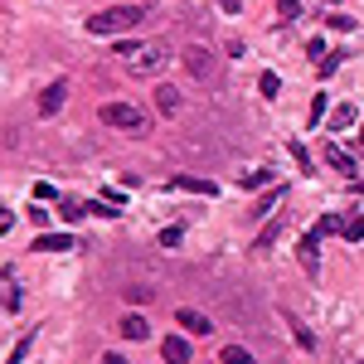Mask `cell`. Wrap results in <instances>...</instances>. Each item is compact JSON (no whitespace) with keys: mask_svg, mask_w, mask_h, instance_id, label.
I'll return each mask as SVG.
<instances>
[{"mask_svg":"<svg viewBox=\"0 0 364 364\" xmlns=\"http://www.w3.org/2000/svg\"><path fill=\"white\" fill-rule=\"evenodd\" d=\"M359 122V107H350V102H340V107L330 112V131H345V127H354Z\"/></svg>","mask_w":364,"mask_h":364,"instance_id":"cell-16","label":"cell"},{"mask_svg":"<svg viewBox=\"0 0 364 364\" xmlns=\"http://www.w3.org/2000/svg\"><path fill=\"white\" fill-rule=\"evenodd\" d=\"M175 326L185 335H214V316H204V311H194V306H180L175 311Z\"/></svg>","mask_w":364,"mask_h":364,"instance_id":"cell-5","label":"cell"},{"mask_svg":"<svg viewBox=\"0 0 364 364\" xmlns=\"http://www.w3.org/2000/svg\"><path fill=\"white\" fill-rule=\"evenodd\" d=\"M180 59H185L190 78H199V83H214V49H204V44H190V49H180Z\"/></svg>","mask_w":364,"mask_h":364,"instance_id":"cell-4","label":"cell"},{"mask_svg":"<svg viewBox=\"0 0 364 364\" xmlns=\"http://www.w3.org/2000/svg\"><path fill=\"white\" fill-rule=\"evenodd\" d=\"M180 238H185L180 224H175V229H161V248H180Z\"/></svg>","mask_w":364,"mask_h":364,"instance_id":"cell-28","label":"cell"},{"mask_svg":"<svg viewBox=\"0 0 364 364\" xmlns=\"http://www.w3.org/2000/svg\"><path fill=\"white\" fill-rule=\"evenodd\" d=\"M166 190H190V194H219L214 180H199V175H170Z\"/></svg>","mask_w":364,"mask_h":364,"instance_id":"cell-9","label":"cell"},{"mask_svg":"<svg viewBox=\"0 0 364 364\" xmlns=\"http://www.w3.org/2000/svg\"><path fill=\"white\" fill-rule=\"evenodd\" d=\"M155 107H161L166 117H175V112H180V92H175L170 83H161V88H155Z\"/></svg>","mask_w":364,"mask_h":364,"instance_id":"cell-14","label":"cell"},{"mask_svg":"<svg viewBox=\"0 0 364 364\" xmlns=\"http://www.w3.org/2000/svg\"><path fill=\"white\" fill-rule=\"evenodd\" d=\"M83 214H88V204H73V199L59 204V219H64V224H83Z\"/></svg>","mask_w":364,"mask_h":364,"instance_id":"cell-21","label":"cell"},{"mask_svg":"<svg viewBox=\"0 0 364 364\" xmlns=\"http://www.w3.org/2000/svg\"><path fill=\"white\" fill-rule=\"evenodd\" d=\"M277 5H282V20H296V15H301V5H296V0H277Z\"/></svg>","mask_w":364,"mask_h":364,"instance_id":"cell-33","label":"cell"},{"mask_svg":"<svg viewBox=\"0 0 364 364\" xmlns=\"http://www.w3.org/2000/svg\"><path fill=\"white\" fill-rule=\"evenodd\" d=\"M311 233H316V238H330V233H345V219H340V214H321V219H316V229H311Z\"/></svg>","mask_w":364,"mask_h":364,"instance_id":"cell-18","label":"cell"},{"mask_svg":"<svg viewBox=\"0 0 364 364\" xmlns=\"http://www.w3.org/2000/svg\"><path fill=\"white\" fill-rule=\"evenodd\" d=\"M287 326H291V335H296V345H301L306 354H311V350H316V335H311V330H306V326H301L296 316H287Z\"/></svg>","mask_w":364,"mask_h":364,"instance_id":"cell-20","label":"cell"},{"mask_svg":"<svg viewBox=\"0 0 364 364\" xmlns=\"http://www.w3.org/2000/svg\"><path fill=\"white\" fill-rule=\"evenodd\" d=\"M29 340H34V330H29V335H25V340H20L15 350H10V364H20V359H25V350H29Z\"/></svg>","mask_w":364,"mask_h":364,"instance_id":"cell-32","label":"cell"},{"mask_svg":"<svg viewBox=\"0 0 364 364\" xmlns=\"http://www.w3.org/2000/svg\"><path fill=\"white\" fill-rule=\"evenodd\" d=\"M97 122H102V127H117V131H131V136H146V131H151V117H146L141 107H131V102H102Z\"/></svg>","mask_w":364,"mask_h":364,"instance_id":"cell-3","label":"cell"},{"mask_svg":"<svg viewBox=\"0 0 364 364\" xmlns=\"http://www.w3.org/2000/svg\"><path fill=\"white\" fill-rule=\"evenodd\" d=\"M268 180H272V170H252V175H243L238 185H243V190H263Z\"/></svg>","mask_w":364,"mask_h":364,"instance_id":"cell-23","label":"cell"},{"mask_svg":"<svg viewBox=\"0 0 364 364\" xmlns=\"http://www.w3.org/2000/svg\"><path fill=\"white\" fill-rule=\"evenodd\" d=\"M350 194H364V180H350Z\"/></svg>","mask_w":364,"mask_h":364,"instance_id":"cell-37","label":"cell"},{"mask_svg":"<svg viewBox=\"0 0 364 364\" xmlns=\"http://www.w3.org/2000/svg\"><path fill=\"white\" fill-rule=\"evenodd\" d=\"M117 54H122L127 73H136V78H155V73L170 64V44H161V39H151V44H131V39H122V44H117Z\"/></svg>","mask_w":364,"mask_h":364,"instance_id":"cell-1","label":"cell"},{"mask_svg":"<svg viewBox=\"0 0 364 364\" xmlns=\"http://www.w3.org/2000/svg\"><path fill=\"white\" fill-rule=\"evenodd\" d=\"M306 117H311V127H316V122L326 117V92H316V97H311V112H306Z\"/></svg>","mask_w":364,"mask_h":364,"instance_id":"cell-27","label":"cell"},{"mask_svg":"<svg viewBox=\"0 0 364 364\" xmlns=\"http://www.w3.org/2000/svg\"><path fill=\"white\" fill-rule=\"evenodd\" d=\"M219 364H257V359H252V350H243V345H224V350H219Z\"/></svg>","mask_w":364,"mask_h":364,"instance_id":"cell-19","label":"cell"},{"mask_svg":"<svg viewBox=\"0 0 364 364\" xmlns=\"http://www.w3.org/2000/svg\"><path fill=\"white\" fill-rule=\"evenodd\" d=\"M257 92H263L268 102H272V97H282V78H277V73H263V78H257Z\"/></svg>","mask_w":364,"mask_h":364,"instance_id":"cell-22","label":"cell"},{"mask_svg":"<svg viewBox=\"0 0 364 364\" xmlns=\"http://www.w3.org/2000/svg\"><path fill=\"white\" fill-rule=\"evenodd\" d=\"M64 102H68V83L59 78V83H49V88L39 92V102H34V107H39V117H54V112L64 107Z\"/></svg>","mask_w":364,"mask_h":364,"instance_id":"cell-7","label":"cell"},{"mask_svg":"<svg viewBox=\"0 0 364 364\" xmlns=\"http://www.w3.org/2000/svg\"><path fill=\"white\" fill-rule=\"evenodd\" d=\"M127 301H131V306H146V301H151V287H127Z\"/></svg>","mask_w":364,"mask_h":364,"instance_id":"cell-30","label":"cell"},{"mask_svg":"<svg viewBox=\"0 0 364 364\" xmlns=\"http://www.w3.org/2000/svg\"><path fill=\"white\" fill-rule=\"evenodd\" d=\"M316 68H321V73H326V78H330V73H335V68H340V54H335V49H330V54H326V59H321V64H316Z\"/></svg>","mask_w":364,"mask_h":364,"instance_id":"cell-31","label":"cell"},{"mask_svg":"<svg viewBox=\"0 0 364 364\" xmlns=\"http://www.w3.org/2000/svg\"><path fill=\"white\" fill-rule=\"evenodd\" d=\"M20 301H25V291H20V282H15V272L5 268V316H15V311H20Z\"/></svg>","mask_w":364,"mask_h":364,"instance_id":"cell-17","label":"cell"},{"mask_svg":"<svg viewBox=\"0 0 364 364\" xmlns=\"http://www.w3.org/2000/svg\"><path fill=\"white\" fill-rule=\"evenodd\" d=\"M345 238H350V243H359V238H364V214L345 219Z\"/></svg>","mask_w":364,"mask_h":364,"instance_id":"cell-24","label":"cell"},{"mask_svg":"<svg viewBox=\"0 0 364 364\" xmlns=\"http://www.w3.org/2000/svg\"><path fill=\"white\" fill-rule=\"evenodd\" d=\"M282 194H287V190H268L263 199H257V204H252V219H272V209H277V204H282Z\"/></svg>","mask_w":364,"mask_h":364,"instance_id":"cell-15","label":"cell"},{"mask_svg":"<svg viewBox=\"0 0 364 364\" xmlns=\"http://www.w3.org/2000/svg\"><path fill=\"white\" fill-rule=\"evenodd\" d=\"M88 214H97V219H117L122 209H117V204H88Z\"/></svg>","mask_w":364,"mask_h":364,"instance_id":"cell-29","label":"cell"},{"mask_svg":"<svg viewBox=\"0 0 364 364\" xmlns=\"http://www.w3.org/2000/svg\"><path fill=\"white\" fill-rule=\"evenodd\" d=\"M219 5H224L229 15H238V10H243V0H219Z\"/></svg>","mask_w":364,"mask_h":364,"instance_id":"cell-34","label":"cell"},{"mask_svg":"<svg viewBox=\"0 0 364 364\" xmlns=\"http://www.w3.org/2000/svg\"><path fill=\"white\" fill-rule=\"evenodd\" d=\"M117 330H122V340H136V345H141V340H151V321L141 316V311L122 316V326H117Z\"/></svg>","mask_w":364,"mask_h":364,"instance_id":"cell-10","label":"cell"},{"mask_svg":"<svg viewBox=\"0 0 364 364\" xmlns=\"http://www.w3.org/2000/svg\"><path fill=\"white\" fill-rule=\"evenodd\" d=\"M34 199H39V204H49V199H59V190L49 185V180H34Z\"/></svg>","mask_w":364,"mask_h":364,"instance_id":"cell-26","label":"cell"},{"mask_svg":"<svg viewBox=\"0 0 364 364\" xmlns=\"http://www.w3.org/2000/svg\"><path fill=\"white\" fill-rule=\"evenodd\" d=\"M282 229H287V219H268L263 229H257V238H252V248H257V252H272V243L282 238Z\"/></svg>","mask_w":364,"mask_h":364,"instance_id":"cell-12","label":"cell"},{"mask_svg":"<svg viewBox=\"0 0 364 364\" xmlns=\"http://www.w3.org/2000/svg\"><path fill=\"white\" fill-rule=\"evenodd\" d=\"M102 364H127V359L122 354H102Z\"/></svg>","mask_w":364,"mask_h":364,"instance_id":"cell-36","label":"cell"},{"mask_svg":"<svg viewBox=\"0 0 364 364\" xmlns=\"http://www.w3.org/2000/svg\"><path fill=\"white\" fill-rule=\"evenodd\" d=\"M354 155H364V122H359V136H354Z\"/></svg>","mask_w":364,"mask_h":364,"instance_id":"cell-35","label":"cell"},{"mask_svg":"<svg viewBox=\"0 0 364 364\" xmlns=\"http://www.w3.org/2000/svg\"><path fill=\"white\" fill-rule=\"evenodd\" d=\"M141 20H146V10H141V5H112V10H102V15H88V34H97V39H112V34L136 29Z\"/></svg>","mask_w":364,"mask_h":364,"instance_id":"cell-2","label":"cell"},{"mask_svg":"<svg viewBox=\"0 0 364 364\" xmlns=\"http://www.w3.org/2000/svg\"><path fill=\"white\" fill-rule=\"evenodd\" d=\"M291 161H296V166H301V170L311 175V151H306L301 141H291Z\"/></svg>","mask_w":364,"mask_h":364,"instance_id":"cell-25","label":"cell"},{"mask_svg":"<svg viewBox=\"0 0 364 364\" xmlns=\"http://www.w3.org/2000/svg\"><path fill=\"white\" fill-rule=\"evenodd\" d=\"M161 354H166V364H190V335H166V345H161Z\"/></svg>","mask_w":364,"mask_h":364,"instance_id":"cell-11","label":"cell"},{"mask_svg":"<svg viewBox=\"0 0 364 364\" xmlns=\"http://www.w3.org/2000/svg\"><path fill=\"white\" fill-rule=\"evenodd\" d=\"M296 257H301L306 277H321V238H316V233H301V238H296Z\"/></svg>","mask_w":364,"mask_h":364,"instance_id":"cell-6","label":"cell"},{"mask_svg":"<svg viewBox=\"0 0 364 364\" xmlns=\"http://www.w3.org/2000/svg\"><path fill=\"white\" fill-rule=\"evenodd\" d=\"M321 155H326V166H330V170H340L345 180H354V155H350L345 146H335V141L326 136V151H321Z\"/></svg>","mask_w":364,"mask_h":364,"instance_id":"cell-8","label":"cell"},{"mask_svg":"<svg viewBox=\"0 0 364 364\" xmlns=\"http://www.w3.org/2000/svg\"><path fill=\"white\" fill-rule=\"evenodd\" d=\"M68 248H78L73 233H39L34 238V252H68Z\"/></svg>","mask_w":364,"mask_h":364,"instance_id":"cell-13","label":"cell"}]
</instances>
